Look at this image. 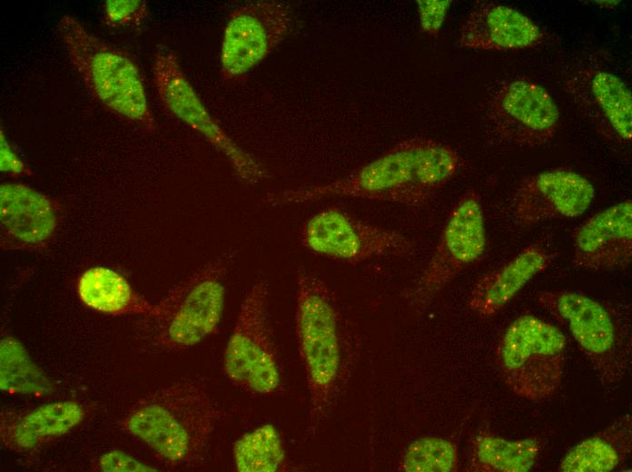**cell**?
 Returning a JSON list of instances; mask_svg holds the SVG:
<instances>
[{
	"label": "cell",
	"instance_id": "6da1fadb",
	"mask_svg": "<svg viewBox=\"0 0 632 472\" xmlns=\"http://www.w3.org/2000/svg\"><path fill=\"white\" fill-rule=\"evenodd\" d=\"M295 331L309 393L306 438L330 419L354 369L359 343L340 300L316 274L301 269L296 278Z\"/></svg>",
	"mask_w": 632,
	"mask_h": 472
},
{
	"label": "cell",
	"instance_id": "7a4b0ae2",
	"mask_svg": "<svg viewBox=\"0 0 632 472\" xmlns=\"http://www.w3.org/2000/svg\"><path fill=\"white\" fill-rule=\"evenodd\" d=\"M463 159L451 146L421 137L403 140L336 181L267 194L271 206L313 202L328 197L420 206L461 169Z\"/></svg>",
	"mask_w": 632,
	"mask_h": 472
},
{
	"label": "cell",
	"instance_id": "3957f363",
	"mask_svg": "<svg viewBox=\"0 0 632 472\" xmlns=\"http://www.w3.org/2000/svg\"><path fill=\"white\" fill-rule=\"evenodd\" d=\"M222 416V408L200 382L184 379L140 398L124 427L166 464L191 467L206 462Z\"/></svg>",
	"mask_w": 632,
	"mask_h": 472
},
{
	"label": "cell",
	"instance_id": "277c9868",
	"mask_svg": "<svg viewBox=\"0 0 632 472\" xmlns=\"http://www.w3.org/2000/svg\"><path fill=\"white\" fill-rule=\"evenodd\" d=\"M235 254L233 249L225 251L171 289L137 321L139 339L153 350L173 353L213 333L222 317Z\"/></svg>",
	"mask_w": 632,
	"mask_h": 472
},
{
	"label": "cell",
	"instance_id": "5b68a950",
	"mask_svg": "<svg viewBox=\"0 0 632 472\" xmlns=\"http://www.w3.org/2000/svg\"><path fill=\"white\" fill-rule=\"evenodd\" d=\"M56 32L91 93L118 117L153 131L154 117L133 59L95 36L73 15H63Z\"/></svg>",
	"mask_w": 632,
	"mask_h": 472
},
{
	"label": "cell",
	"instance_id": "8992f818",
	"mask_svg": "<svg viewBox=\"0 0 632 472\" xmlns=\"http://www.w3.org/2000/svg\"><path fill=\"white\" fill-rule=\"evenodd\" d=\"M543 310L563 325L607 390L617 388L631 369V339L598 300L573 290H542Z\"/></svg>",
	"mask_w": 632,
	"mask_h": 472
},
{
	"label": "cell",
	"instance_id": "52a82bcc",
	"mask_svg": "<svg viewBox=\"0 0 632 472\" xmlns=\"http://www.w3.org/2000/svg\"><path fill=\"white\" fill-rule=\"evenodd\" d=\"M566 347V338L556 326L525 314L506 329L496 349V362L515 395L542 400L560 387Z\"/></svg>",
	"mask_w": 632,
	"mask_h": 472
},
{
	"label": "cell",
	"instance_id": "ba28073f",
	"mask_svg": "<svg viewBox=\"0 0 632 472\" xmlns=\"http://www.w3.org/2000/svg\"><path fill=\"white\" fill-rule=\"evenodd\" d=\"M267 301L268 284L258 280L242 302L223 358L229 380L254 395L271 394L281 383Z\"/></svg>",
	"mask_w": 632,
	"mask_h": 472
},
{
	"label": "cell",
	"instance_id": "9c48e42d",
	"mask_svg": "<svg viewBox=\"0 0 632 472\" xmlns=\"http://www.w3.org/2000/svg\"><path fill=\"white\" fill-rule=\"evenodd\" d=\"M300 241L313 254L349 263L414 251L412 241L401 232L359 220L336 207L310 217L300 231Z\"/></svg>",
	"mask_w": 632,
	"mask_h": 472
},
{
	"label": "cell",
	"instance_id": "30bf717a",
	"mask_svg": "<svg viewBox=\"0 0 632 472\" xmlns=\"http://www.w3.org/2000/svg\"><path fill=\"white\" fill-rule=\"evenodd\" d=\"M152 72L156 93L164 108L223 153L242 181L256 184L267 176L262 165L232 140L211 115L173 51L158 50Z\"/></svg>",
	"mask_w": 632,
	"mask_h": 472
},
{
	"label": "cell",
	"instance_id": "8fae6325",
	"mask_svg": "<svg viewBox=\"0 0 632 472\" xmlns=\"http://www.w3.org/2000/svg\"><path fill=\"white\" fill-rule=\"evenodd\" d=\"M484 212L479 195L467 192L454 205L439 241L410 294L415 308H424L456 276L478 261L486 250Z\"/></svg>",
	"mask_w": 632,
	"mask_h": 472
},
{
	"label": "cell",
	"instance_id": "7c38bea8",
	"mask_svg": "<svg viewBox=\"0 0 632 472\" xmlns=\"http://www.w3.org/2000/svg\"><path fill=\"white\" fill-rule=\"evenodd\" d=\"M292 12L283 1L248 2L230 15L220 53L224 81L242 77L264 60L290 34Z\"/></svg>",
	"mask_w": 632,
	"mask_h": 472
},
{
	"label": "cell",
	"instance_id": "4fadbf2b",
	"mask_svg": "<svg viewBox=\"0 0 632 472\" xmlns=\"http://www.w3.org/2000/svg\"><path fill=\"white\" fill-rule=\"evenodd\" d=\"M487 118L496 137L518 146L548 143L559 124V112L541 85L527 79L504 81L493 92Z\"/></svg>",
	"mask_w": 632,
	"mask_h": 472
},
{
	"label": "cell",
	"instance_id": "5bb4252c",
	"mask_svg": "<svg viewBox=\"0 0 632 472\" xmlns=\"http://www.w3.org/2000/svg\"><path fill=\"white\" fill-rule=\"evenodd\" d=\"M595 196L592 183L570 170L554 169L524 179L512 199V212L522 226L582 215Z\"/></svg>",
	"mask_w": 632,
	"mask_h": 472
},
{
	"label": "cell",
	"instance_id": "9a60e30c",
	"mask_svg": "<svg viewBox=\"0 0 632 472\" xmlns=\"http://www.w3.org/2000/svg\"><path fill=\"white\" fill-rule=\"evenodd\" d=\"M567 87L581 112L615 141L632 139V96L627 85L611 72L581 68L568 77Z\"/></svg>",
	"mask_w": 632,
	"mask_h": 472
},
{
	"label": "cell",
	"instance_id": "2e32d148",
	"mask_svg": "<svg viewBox=\"0 0 632 472\" xmlns=\"http://www.w3.org/2000/svg\"><path fill=\"white\" fill-rule=\"evenodd\" d=\"M573 264L588 270L626 268L632 258V202L596 213L573 232Z\"/></svg>",
	"mask_w": 632,
	"mask_h": 472
},
{
	"label": "cell",
	"instance_id": "e0dca14e",
	"mask_svg": "<svg viewBox=\"0 0 632 472\" xmlns=\"http://www.w3.org/2000/svg\"><path fill=\"white\" fill-rule=\"evenodd\" d=\"M544 38L539 26L521 12L501 4L483 3L463 23L459 43L470 49L510 51L536 46Z\"/></svg>",
	"mask_w": 632,
	"mask_h": 472
},
{
	"label": "cell",
	"instance_id": "ac0fdd59",
	"mask_svg": "<svg viewBox=\"0 0 632 472\" xmlns=\"http://www.w3.org/2000/svg\"><path fill=\"white\" fill-rule=\"evenodd\" d=\"M57 221V207L43 192L22 183L0 186L1 228L12 241L25 247L45 243Z\"/></svg>",
	"mask_w": 632,
	"mask_h": 472
},
{
	"label": "cell",
	"instance_id": "d6986e66",
	"mask_svg": "<svg viewBox=\"0 0 632 472\" xmlns=\"http://www.w3.org/2000/svg\"><path fill=\"white\" fill-rule=\"evenodd\" d=\"M553 254L543 244L532 243L504 265L484 274L474 284L468 307L477 315L497 314L536 275L551 263Z\"/></svg>",
	"mask_w": 632,
	"mask_h": 472
},
{
	"label": "cell",
	"instance_id": "ffe728a7",
	"mask_svg": "<svg viewBox=\"0 0 632 472\" xmlns=\"http://www.w3.org/2000/svg\"><path fill=\"white\" fill-rule=\"evenodd\" d=\"M84 415L82 406L74 401L5 411L1 415V439L11 449L27 451L66 434L82 421Z\"/></svg>",
	"mask_w": 632,
	"mask_h": 472
},
{
	"label": "cell",
	"instance_id": "44dd1931",
	"mask_svg": "<svg viewBox=\"0 0 632 472\" xmlns=\"http://www.w3.org/2000/svg\"><path fill=\"white\" fill-rule=\"evenodd\" d=\"M632 450L630 414L618 417L590 438L572 447L560 461L559 471L610 472L623 466Z\"/></svg>",
	"mask_w": 632,
	"mask_h": 472
},
{
	"label": "cell",
	"instance_id": "7402d4cb",
	"mask_svg": "<svg viewBox=\"0 0 632 472\" xmlns=\"http://www.w3.org/2000/svg\"><path fill=\"white\" fill-rule=\"evenodd\" d=\"M76 290L84 305L104 314L142 317L154 307L137 294L125 278L105 267H93L83 272Z\"/></svg>",
	"mask_w": 632,
	"mask_h": 472
},
{
	"label": "cell",
	"instance_id": "603a6c76",
	"mask_svg": "<svg viewBox=\"0 0 632 472\" xmlns=\"http://www.w3.org/2000/svg\"><path fill=\"white\" fill-rule=\"evenodd\" d=\"M541 450L536 438L510 440L487 431L470 442L467 470L470 472H527Z\"/></svg>",
	"mask_w": 632,
	"mask_h": 472
},
{
	"label": "cell",
	"instance_id": "cb8c5ba5",
	"mask_svg": "<svg viewBox=\"0 0 632 472\" xmlns=\"http://www.w3.org/2000/svg\"><path fill=\"white\" fill-rule=\"evenodd\" d=\"M232 456L241 472H276L286 468L281 437L272 424L242 435L233 445Z\"/></svg>",
	"mask_w": 632,
	"mask_h": 472
},
{
	"label": "cell",
	"instance_id": "d4e9b609",
	"mask_svg": "<svg viewBox=\"0 0 632 472\" xmlns=\"http://www.w3.org/2000/svg\"><path fill=\"white\" fill-rule=\"evenodd\" d=\"M459 448L450 439L422 437L402 452L397 469L402 472H455L459 470Z\"/></svg>",
	"mask_w": 632,
	"mask_h": 472
},
{
	"label": "cell",
	"instance_id": "484cf974",
	"mask_svg": "<svg viewBox=\"0 0 632 472\" xmlns=\"http://www.w3.org/2000/svg\"><path fill=\"white\" fill-rule=\"evenodd\" d=\"M1 388L18 393H37L49 388L45 377L32 363L14 338L1 341Z\"/></svg>",
	"mask_w": 632,
	"mask_h": 472
},
{
	"label": "cell",
	"instance_id": "4316f807",
	"mask_svg": "<svg viewBox=\"0 0 632 472\" xmlns=\"http://www.w3.org/2000/svg\"><path fill=\"white\" fill-rule=\"evenodd\" d=\"M148 15L144 0H106L104 3V18L112 28L139 25Z\"/></svg>",
	"mask_w": 632,
	"mask_h": 472
},
{
	"label": "cell",
	"instance_id": "83f0119b",
	"mask_svg": "<svg viewBox=\"0 0 632 472\" xmlns=\"http://www.w3.org/2000/svg\"><path fill=\"white\" fill-rule=\"evenodd\" d=\"M420 27L430 35H437L451 5L450 0H417Z\"/></svg>",
	"mask_w": 632,
	"mask_h": 472
},
{
	"label": "cell",
	"instance_id": "f1b7e54d",
	"mask_svg": "<svg viewBox=\"0 0 632 472\" xmlns=\"http://www.w3.org/2000/svg\"><path fill=\"white\" fill-rule=\"evenodd\" d=\"M100 467L104 471H154L153 467L139 462L121 451H111L100 458Z\"/></svg>",
	"mask_w": 632,
	"mask_h": 472
},
{
	"label": "cell",
	"instance_id": "f546056e",
	"mask_svg": "<svg viewBox=\"0 0 632 472\" xmlns=\"http://www.w3.org/2000/svg\"><path fill=\"white\" fill-rule=\"evenodd\" d=\"M0 168L9 174H30L31 171L13 150L3 133L0 131Z\"/></svg>",
	"mask_w": 632,
	"mask_h": 472
}]
</instances>
